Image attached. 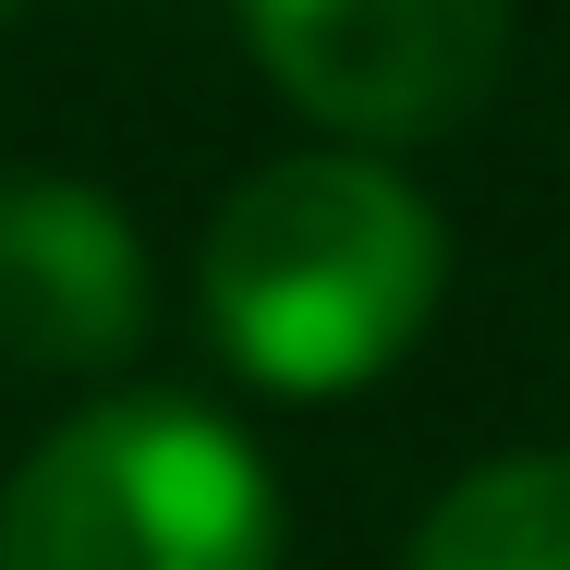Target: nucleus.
Masks as SVG:
<instances>
[{
	"label": "nucleus",
	"instance_id": "obj_1",
	"mask_svg": "<svg viewBox=\"0 0 570 570\" xmlns=\"http://www.w3.org/2000/svg\"><path fill=\"white\" fill-rule=\"evenodd\" d=\"M195 292H207L219 352L255 389L341 401V389L389 376L401 352L425 341V316L450 292V230L364 146L267 158L255 183L219 195L207 255H195Z\"/></svg>",
	"mask_w": 570,
	"mask_h": 570
},
{
	"label": "nucleus",
	"instance_id": "obj_2",
	"mask_svg": "<svg viewBox=\"0 0 570 570\" xmlns=\"http://www.w3.org/2000/svg\"><path fill=\"white\" fill-rule=\"evenodd\" d=\"M0 570H279V485L207 401H86L12 473Z\"/></svg>",
	"mask_w": 570,
	"mask_h": 570
},
{
	"label": "nucleus",
	"instance_id": "obj_3",
	"mask_svg": "<svg viewBox=\"0 0 570 570\" xmlns=\"http://www.w3.org/2000/svg\"><path fill=\"white\" fill-rule=\"evenodd\" d=\"M243 37L341 146H425L498 86L510 0H243Z\"/></svg>",
	"mask_w": 570,
	"mask_h": 570
},
{
	"label": "nucleus",
	"instance_id": "obj_4",
	"mask_svg": "<svg viewBox=\"0 0 570 570\" xmlns=\"http://www.w3.org/2000/svg\"><path fill=\"white\" fill-rule=\"evenodd\" d=\"M146 341V243L98 183L0 170V364L86 376Z\"/></svg>",
	"mask_w": 570,
	"mask_h": 570
},
{
	"label": "nucleus",
	"instance_id": "obj_5",
	"mask_svg": "<svg viewBox=\"0 0 570 570\" xmlns=\"http://www.w3.org/2000/svg\"><path fill=\"white\" fill-rule=\"evenodd\" d=\"M413 570H570V450L461 473L413 534Z\"/></svg>",
	"mask_w": 570,
	"mask_h": 570
},
{
	"label": "nucleus",
	"instance_id": "obj_6",
	"mask_svg": "<svg viewBox=\"0 0 570 570\" xmlns=\"http://www.w3.org/2000/svg\"><path fill=\"white\" fill-rule=\"evenodd\" d=\"M0 12H12V0H0Z\"/></svg>",
	"mask_w": 570,
	"mask_h": 570
}]
</instances>
